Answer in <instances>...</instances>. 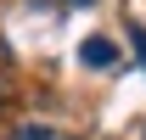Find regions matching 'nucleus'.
<instances>
[{"instance_id":"1","label":"nucleus","mask_w":146,"mask_h":140,"mask_svg":"<svg viewBox=\"0 0 146 140\" xmlns=\"http://www.w3.org/2000/svg\"><path fill=\"white\" fill-rule=\"evenodd\" d=\"M79 62H84V67H118V45H112L107 34H90L79 45Z\"/></svg>"},{"instance_id":"2","label":"nucleus","mask_w":146,"mask_h":140,"mask_svg":"<svg viewBox=\"0 0 146 140\" xmlns=\"http://www.w3.org/2000/svg\"><path fill=\"white\" fill-rule=\"evenodd\" d=\"M6 140H62V129H51V123H17Z\"/></svg>"},{"instance_id":"3","label":"nucleus","mask_w":146,"mask_h":140,"mask_svg":"<svg viewBox=\"0 0 146 140\" xmlns=\"http://www.w3.org/2000/svg\"><path fill=\"white\" fill-rule=\"evenodd\" d=\"M62 6H90V0H62Z\"/></svg>"}]
</instances>
